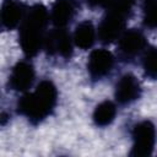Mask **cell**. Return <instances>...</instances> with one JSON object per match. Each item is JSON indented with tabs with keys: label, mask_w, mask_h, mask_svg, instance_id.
Listing matches in <instances>:
<instances>
[{
	"label": "cell",
	"mask_w": 157,
	"mask_h": 157,
	"mask_svg": "<svg viewBox=\"0 0 157 157\" xmlns=\"http://www.w3.org/2000/svg\"><path fill=\"white\" fill-rule=\"evenodd\" d=\"M36 77L34 67L28 61H18L9 76V87L16 92H26L33 85Z\"/></svg>",
	"instance_id": "ba28073f"
},
{
	"label": "cell",
	"mask_w": 157,
	"mask_h": 157,
	"mask_svg": "<svg viewBox=\"0 0 157 157\" xmlns=\"http://www.w3.org/2000/svg\"><path fill=\"white\" fill-rule=\"evenodd\" d=\"M87 4L91 7H103L107 11H117L129 17L135 0H87Z\"/></svg>",
	"instance_id": "5bb4252c"
},
{
	"label": "cell",
	"mask_w": 157,
	"mask_h": 157,
	"mask_svg": "<svg viewBox=\"0 0 157 157\" xmlns=\"http://www.w3.org/2000/svg\"><path fill=\"white\" fill-rule=\"evenodd\" d=\"M48 21L49 15L44 5L36 4L27 10L18 32V42L26 56H36L43 49Z\"/></svg>",
	"instance_id": "7a4b0ae2"
},
{
	"label": "cell",
	"mask_w": 157,
	"mask_h": 157,
	"mask_svg": "<svg viewBox=\"0 0 157 157\" xmlns=\"http://www.w3.org/2000/svg\"><path fill=\"white\" fill-rule=\"evenodd\" d=\"M72 39L65 28H55L45 34L43 49L49 55H60L69 59L72 55Z\"/></svg>",
	"instance_id": "5b68a950"
},
{
	"label": "cell",
	"mask_w": 157,
	"mask_h": 157,
	"mask_svg": "<svg viewBox=\"0 0 157 157\" xmlns=\"http://www.w3.org/2000/svg\"><path fill=\"white\" fill-rule=\"evenodd\" d=\"M114 66V56L108 49H94L90 53L87 71L93 81L102 80L110 74Z\"/></svg>",
	"instance_id": "8992f818"
},
{
	"label": "cell",
	"mask_w": 157,
	"mask_h": 157,
	"mask_svg": "<svg viewBox=\"0 0 157 157\" xmlns=\"http://www.w3.org/2000/svg\"><path fill=\"white\" fill-rule=\"evenodd\" d=\"M132 137V147H131V156L144 157L150 156L153 152L157 134L156 126L150 120H142L132 128L131 132Z\"/></svg>",
	"instance_id": "3957f363"
},
{
	"label": "cell",
	"mask_w": 157,
	"mask_h": 157,
	"mask_svg": "<svg viewBox=\"0 0 157 157\" xmlns=\"http://www.w3.org/2000/svg\"><path fill=\"white\" fill-rule=\"evenodd\" d=\"M146 38L144 33L136 28L126 29L119 38L118 49L124 59H132L146 48Z\"/></svg>",
	"instance_id": "52a82bcc"
},
{
	"label": "cell",
	"mask_w": 157,
	"mask_h": 157,
	"mask_svg": "<svg viewBox=\"0 0 157 157\" xmlns=\"http://www.w3.org/2000/svg\"><path fill=\"white\" fill-rule=\"evenodd\" d=\"M74 44L82 50L90 49L96 40V28L91 21L80 22L74 32Z\"/></svg>",
	"instance_id": "7c38bea8"
},
{
	"label": "cell",
	"mask_w": 157,
	"mask_h": 157,
	"mask_svg": "<svg viewBox=\"0 0 157 157\" xmlns=\"http://www.w3.org/2000/svg\"><path fill=\"white\" fill-rule=\"evenodd\" d=\"M142 22L145 27L157 29V0H144Z\"/></svg>",
	"instance_id": "2e32d148"
},
{
	"label": "cell",
	"mask_w": 157,
	"mask_h": 157,
	"mask_svg": "<svg viewBox=\"0 0 157 157\" xmlns=\"http://www.w3.org/2000/svg\"><path fill=\"white\" fill-rule=\"evenodd\" d=\"M142 69L146 77L150 80H157V47H151L145 52Z\"/></svg>",
	"instance_id": "9a60e30c"
},
{
	"label": "cell",
	"mask_w": 157,
	"mask_h": 157,
	"mask_svg": "<svg viewBox=\"0 0 157 157\" xmlns=\"http://www.w3.org/2000/svg\"><path fill=\"white\" fill-rule=\"evenodd\" d=\"M115 115H117L115 104L110 101H103L96 105L92 119L97 126L103 128V126H108L109 124H112L113 120L115 119Z\"/></svg>",
	"instance_id": "4fadbf2b"
},
{
	"label": "cell",
	"mask_w": 157,
	"mask_h": 157,
	"mask_svg": "<svg viewBox=\"0 0 157 157\" xmlns=\"http://www.w3.org/2000/svg\"><path fill=\"white\" fill-rule=\"evenodd\" d=\"M141 85L139 80L132 74L123 75L115 85L114 97L119 104H130L140 98L141 96Z\"/></svg>",
	"instance_id": "9c48e42d"
},
{
	"label": "cell",
	"mask_w": 157,
	"mask_h": 157,
	"mask_svg": "<svg viewBox=\"0 0 157 157\" xmlns=\"http://www.w3.org/2000/svg\"><path fill=\"white\" fill-rule=\"evenodd\" d=\"M129 17L117 11H107L98 26V39L103 44H112L124 33Z\"/></svg>",
	"instance_id": "277c9868"
},
{
	"label": "cell",
	"mask_w": 157,
	"mask_h": 157,
	"mask_svg": "<svg viewBox=\"0 0 157 157\" xmlns=\"http://www.w3.org/2000/svg\"><path fill=\"white\" fill-rule=\"evenodd\" d=\"M58 102V90L50 80H42L33 92L26 93L17 102V112L33 125L48 118Z\"/></svg>",
	"instance_id": "6da1fadb"
},
{
	"label": "cell",
	"mask_w": 157,
	"mask_h": 157,
	"mask_svg": "<svg viewBox=\"0 0 157 157\" xmlns=\"http://www.w3.org/2000/svg\"><path fill=\"white\" fill-rule=\"evenodd\" d=\"M27 10L15 0H5L1 6V26L5 29H13L22 23Z\"/></svg>",
	"instance_id": "30bf717a"
},
{
	"label": "cell",
	"mask_w": 157,
	"mask_h": 157,
	"mask_svg": "<svg viewBox=\"0 0 157 157\" xmlns=\"http://www.w3.org/2000/svg\"><path fill=\"white\" fill-rule=\"evenodd\" d=\"M76 12L74 0H55L50 11V20L56 28H65Z\"/></svg>",
	"instance_id": "8fae6325"
}]
</instances>
